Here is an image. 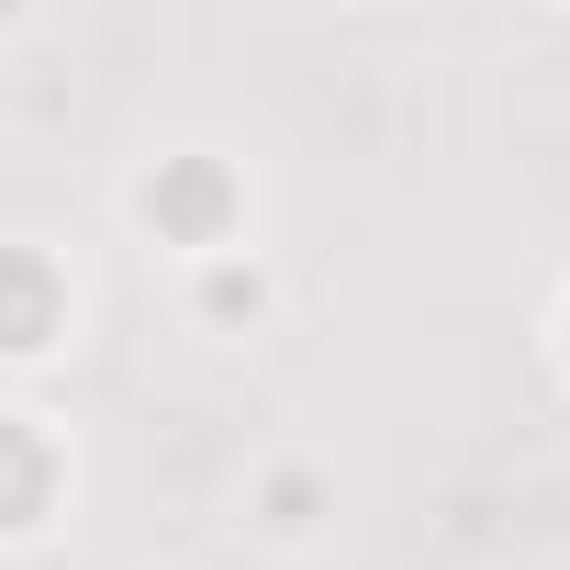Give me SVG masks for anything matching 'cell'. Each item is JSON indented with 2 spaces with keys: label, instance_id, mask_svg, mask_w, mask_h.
<instances>
[{
  "label": "cell",
  "instance_id": "2",
  "mask_svg": "<svg viewBox=\"0 0 570 570\" xmlns=\"http://www.w3.org/2000/svg\"><path fill=\"white\" fill-rule=\"evenodd\" d=\"M35 503H46V448L0 425V525H35Z\"/></svg>",
  "mask_w": 570,
  "mask_h": 570
},
{
  "label": "cell",
  "instance_id": "3",
  "mask_svg": "<svg viewBox=\"0 0 570 570\" xmlns=\"http://www.w3.org/2000/svg\"><path fill=\"white\" fill-rule=\"evenodd\" d=\"M213 202H224V179H213V168H179V179H168V190H157V179H146V213H179V224H202V213H213Z\"/></svg>",
  "mask_w": 570,
  "mask_h": 570
},
{
  "label": "cell",
  "instance_id": "1",
  "mask_svg": "<svg viewBox=\"0 0 570 570\" xmlns=\"http://www.w3.org/2000/svg\"><path fill=\"white\" fill-rule=\"evenodd\" d=\"M57 325V279L35 257H0V347H46Z\"/></svg>",
  "mask_w": 570,
  "mask_h": 570
}]
</instances>
